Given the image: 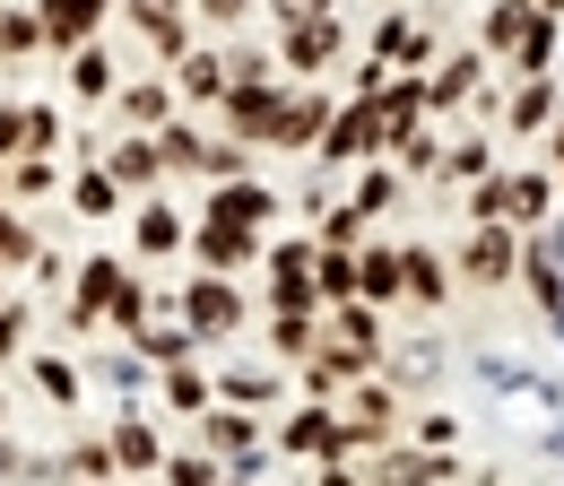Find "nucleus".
I'll return each mask as SVG.
<instances>
[{"label":"nucleus","mask_w":564,"mask_h":486,"mask_svg":"<svg viewBox=\"0 0 564 486\" xmlns=\"http://www.w3.org/2000/svg\"><path fill=\"white\" fill-rule=\"evenodd\" d=\"M279 122H286V96H279V87H261V78L226 87V131H235V139H279Z\"/></svg>","instance_id":"1"},{"label":"nucleus","mask_w":564,"mask_h":486,"mask_svg":"<svg viewBox=\"0 0 564 486\" xmlns=\"http://www.w3.org/2000/svg\"><path fill=\"white\" fill-rule=\"evenodd\" d=\"M339 425H348V443L382 434V425H391V391H382V382H356V391H348V417H339Z\"/></svg>","instance_id":"12"},{"label":"nucleus","mask_w":564,"mask_h":486,"mask_svg":"<svg viewBox=\"0 0 564 486\" xmlns=\"http://www.w3.org/2000/svg\"><path fill=\"white\" fill-rule=\"evenodd\" d=\"M70 78H78V96H105V87H113V69L96 62V53H78V62H70Z\"/></svg>","instance_id":"37"},{"label":"nucleus","mask_w":564,"mask_h":486,"mask_svg":"<svg viewBox=\"0 0 564 486\" xmlns=\"http://www.w3.org/2000/svg\"><path fill=\"white\" fill-rule=\"evenodd\" d=\"M156 165H165V156H156V139H131V148L113 156V183H148Z\"/></svg>","instance_id":"26"},{"label":"nucleus","mask_w":564,"mask_h":486,"mask_svg":"<svg viewBox=\"0 0 564 486\" xmlns=\"http://www.w3.org/2000/svg\"><path fill=\"white\" fill-rule=\"evenodd\" d=\"M286 452H330V461H339V452H356L348 443V425H339V417H295V425H286Z\"/></svg>","instance_id":"11"},{"label":"nucleus","mask_w":564,"mask_h":486,"mask_svg":"<svg viewBox=\"0 0 564 486\" xmlns=\"http://www.w3.org/2000/svg\"><path fill=\"white\" fill-rule=\"evenodd\" d=\"M469 87H478V62H443V78L425 87V105H460Z\"/></svg>","instance_id":"25"},{"label":"nucleus","mask_w":564,"mask_h":486,"mask_svg":"<svg viewBox=\"0 0 564 486\" xmlns=\"http://www.w3.org/2000/svg\"><path fill=\"white\" fill-rule=\"evenodd\" d=\"M330 96H286V122H279V148H313V139L330 131Z\"/></svg>","instance_id":"9"},{"label":"nucleus","mask_w":564,"mask_h":486,"mask_svg":"<svg viewBox=\"0 0 564 486\" xmlns=\"http://www.w3.org/2000/svg\"><path fill=\"white\" fill-rule=\"evenodd\" d=\"M530 9H564V0H530Z\"/></svg>","instance_id":"49"},{"label":"nucleus","mask_w":564,"mask_h":486,"mask_svg":"<svg viewBox=\"0 0 564 486\" xmlns=\"http://www.w3.org/2000/svg\"><path fill=\"white\" fill-rule=\"evenodd\" d=\"M373 114H382V148H400V139L417 131V114H425V78H409V87H391V96H382Z\"/></svg>","instance_id":"10"},{"label":"nucleus","mask_w":564,"mask_h":486,"mask_svg":"<svg viewBox=\"0 0 564 486\" xmlns=\"http://www.w3.org/2000/svg\"><path fill=\"white\" fill-rule=\"evenodd\" d=\"M105 9H113V0H44V9H35V18H44V44L78 53V35H96V26H105Z\"/></svg>","instance_id":"4"},{"label":"nucleus","mask_w":564,"mask_h":486,"mask_svg":"<svg viewBox=\"0 0 564 486\" xmlns=\"http://www.w3.org/2000/svg\"><path fill=\"white\" fill-rule=\"evenodd\" d=\"M44 44V18H26V9H0V53H35Z\"/></svg>","instance_id":"23"},{"label":"nucleus","mask_w":564,"mask_h":486,"mask_svg":"<svg viewBox=\"0 0 564 486\" xmlns=\"http://www.w3.org/2000/svg\"><path fill=\"white\" fill-rule=\"evenodd\" d=\"M113 461H122V469H148V461H156V434H148V425H122V434H113Z\"/></svg>","instance_id":"29"},{"label":"nucleus","mask_w":564,"mask_h":486,"mask_svg":"<svg viewBox=\"0 0 564 486\" xmlns=\"http://www.w3.org/2000/svg\"><path fill=\"white\" fill-rule=\"evenodd\" d=\"M174 486H209V461H174Z\"/></svg>","instance_id":"45"},{"label":"nucleus","mask_w":564,"mask_h":486,"mask_svg":"<svg viewBox=\"0 0 564 486\" xmlns=\"http://www.w3.org/2000/svg\"><path fill=\"white\" fill-rule=\"evenodd\" d=\"M18 331H26V322H18V313H0V356L18 347Z\"/></svg>","instance_id":"47"},{"label":"nucleus","mask_w":564,"mask_h":486,"mask_svg":"<svg viewBox=\"0 0 564 486\" xmlns=\"http://www.w3.org/2000/svg\"><path fill=\"white\" fill-rule=\"evenodd\" d=\"M200 9H209L217 26H235V18H243V0H200Z\"/></svg>","instance_id":"46"},{"label":"nucleus","mask_w":564,"mask_h":486,"mask_svg":"<svg viewBox=\"0 0 564 486\" xmlns=\"http://www.w3.org/2000/svg\"><path fill=\"white\" fill-rule=\"evenodd\" d=\"M270 278H313V244H279V261H270Z\"/></svg>","instance_id":"38"},{"label":"nucleus","mask_w":564,"mask_h":486,"mask_svg":"<svg viewBox=\"0 0 564 486\" xmlns=\"http://www.w3.org/2000/svg\"><path fill=\"white\" fill-rule=\"evenodd\" d=\"M279 53H286V69H330L339 62V18H295L279 35Z\"/></svg>","instance_id":"3"},{"label":"nucleus","mask_w":564,"mask_h":486,"mask_svg":"<svg viewBox=\"0 0 564 486\" xmlns=\"http://www.w3.org/2000/svg\"><path fill=\"white\" fill-rule=\"evenodd\" d=\"M539 18H547V9H530V0H495V18H487V44H495V53H521V35H530Z\"/></svg>","instance_id":"13"},{"label":"nucleus","mask_w":564,"mask_h":486,"mask_svg":"<svg viewBox=\"0 0 564 486\" xmlns=\"http://www.w3.org/2000/svg\"><path fill=\"white\" fill-rule=\"evenodd\" d=\"M183 313H192V331H200V339H217V331H235V322H243V304H235V287H226V278H200V287L183 295Z\"/></svg>","instance_id":"7"},{"label":"nucleus","mask_w":564,"mask_h":486,"mask_svg":"<svg viewBox=\"0 0 564 486\" xmlns=\"http://www.w3.org/2000/svg\"><path fill=\"white\" fill-rule=\"evenodd\" d=\"M165 400H174V409H209V382H200V374H192V365H183V374H174V382H165Z\"/></svg>","instance_id":"34"},{"label":"nucleus","mask_w":564,"mask_h":486,"mask_svg":"<svg viewBox=\"0 0 564 486\" xmlns=\"http://www.w3.org/2000/svg\"><path fill=\"white\" fill-rule=\"evenodd\" d=\"M35 382H44V400H62V409L78 400V382H70V365H62V356H44V365H35Z\"/></svg>","instance_id":"32"},{"label":"nucleus","mask_w":564,"mask_h":486,"mask_svg":"<svg viewBox=\"0 0 564 486\" xmlns=\"http://www.w3.org/2000/svg\"><path fill=\"white\" fill-rule=\"evenodd\" d=\"M113 322H122L131 339H140V331H148V295H140V287H131V278H122V295H113Z\"/></svg>","instance_id":"33"},{"label":"nucleus","mask_w":564,"mask_h":486,"mask_svg":"<svg viewBox=\"0 0 564 486\" xmlns=\"http://www.w3.org/2000/svg\"><path fill=\"white\" fill-rule=\"evenodd\" d=\"M105 208H113V174H87L78 183V217H105Z\"/></svg>","instance_id":"35"},{"label":"nucleus","mask_w":564,"mask_h":486,"mask_svg":"<svg viewBox=\"0 0 564 486\" xmlns=\"http://www.w3.org/2000/svg\"><path fill=\"white\" fill-rule=\"evenodd\" d=\"M400 278H409V295H417L425 313H434V295H443V270H434L425 252H400Z\"/></svg>","instance_id":"24"},{"label":"nucleus","mask_w":564,"mask_h":486,"mask_svg":"<svg viewBox=\"0 0 564 486\" xmlns=\"http://www.w3.org/2000/svg\"><path fill=\"white\" fill-rule=\"evenodd\" d=\"M140 244H148V252H174V244H183L174 208H148V217H140Z\"/></svg>","instance_id":"30"},{"label":"nucleus","mask_w":564,"mask_h":486,"mask_svg":"<svg viewBox=\"0 0 564 486\" xmlns=\"http://www.w3.org/2000/svg\"><path fill=\"white\" fill-rule=\"evenodd\" d=\"M9 148H26V114H18V105L0 114V156H9Z\"/></svg>","instance_id":"43"},{"label":"nucleus","mask_w":564,"mask_h":486,"mask_svg":"<svg viewBox=\"0 0 564 486\" xmlns=\"http://www.w3.org/2000/svg\"><path fill=\"white\" fill-rule=\"evenodd\" d=\"M122 114H131V122H148V131H156V122L174 114V96H165V87H131V96H122Z\"/></svg>","instance_id":"28"},{"label":"nucleus","mask_w":564,"mask_h":486,"mask_svg":"<svg viewBox=\"0 0 564 486\" xmlns=\"http://www.w3.org/2000/svg\"><path fill=\"white\" fill-rule=\"evenodd\" d=\"M373 35H382V62H425V35L409 26V18H382Z\"/></svg>","instance_id":"20"},{"label":"nucleus","mask_w":564,"mask_h":486,"mask_svg":"<svg viewBox=\"0 0 564 486\" xmlns=\"http://www.w3.org/2000/svg\"><path fill=\"white\" fill-rule=\"evenodd\" d=\"M313 287H322V295H339V304L356 295V261H348V244H322V261H313Z\"/></svg>","instance_id":"16"},{"label":"nucleus","mask_w":564,"mask_h":486,"mask_svg":"<svg viewBox=\"0 0 564 486\" xmlns=\"http://www.w3.org/2000/svg\"><path fill=\"white\" fill-rule=\"evenodd\" d=\"M113 295H122V270H113V261H87V270H78V313L70 322H96V304H113Z\"/></svg>","instance_id":"15"},{"label":"nucleus","mask_w":564,"mask_h":486,"mask_svg":"<svg viewBox=\"0 0 564 486\" xmlns=\"http://www.w3.org/2000/svg\"><path fill=\"white\" fill-rule=\"evenodd\" d=\"M547 105H556V96H547V87L530 78V87L512 96V131H547Z\"/></svg>","instance_id":"27"},{"label":"nucleus","mask_w":564,"mask_h":486,"mask_svg":"<svg viewBox=\"0 0 564 486\" xmlns=\"http://www.w3.org/2000/svg\"><path fill=\"white\" fill-rule=\"evenodd\" d=\"M217 208L243 217V226H270V192H261V183H217Z\"/></svg>","instance_id":"18"},{"label":"nucleus","mask_w":564,"mask_h":486,"mask_svg":"<svg viewBox=\"0 0 564 486\" xmlns=\"http://www.w3.org/2000/svg\"><path fill=\"white\" fill-rule=\"evenodd\" d=\"M365 148H382V114L373 105H339L330 131H322V156H365Z\"/></svg>","instance_id":"6"},{"label":"nucleus","mask_w":564,"mask_h":486,"mask_svg":"<svg viewBox=\"0 0 564 486\" xmlns=\"http://www.w3.org/2000/svg\"><path fill=\"white\" fill-rule=\"evenodd\" d=\"M373 478L382 486H425V478H443V461H382Z\"/></svg>","instance_id":"31"},{"label":"nucleus","mask_w":564,"mask_h":486,"mask_svg":"<svg viewBox=\"0 0 564 486\" xmlns=\"http://www.w3.org/2000/svg\"><path fill=\"white\" fill-rule=\"evenodd\" d=\"M547 208V174H512L503 183V217H539Z\"/></svg>","instance_id":"22"},{"label":"nucleus","mask_w":564,"mask_h":486,"mask_svg":"<svg viewBox=\"0 0 564 486\" xmlns=\"http://www.w3.org/2000/svg\"><path fill=\"white\" fill-rule=\"evenodd\" d=\"M469 208H478V226H495V217H503V183H478V192H469Z\"/></svg>","instance_id":"41"},{"label":"nucleus","mask_w":564,"mask_h":486,"mask_svg":"<svg viewBox=\"0 0 564 486\" xmlns=\"http://www.w3.org/2000/svg\"><path fill=\"white\" fill-rule=\"evenodd\" d=\"M512 261H521V244H512V226H503V217H495V226H478V235H469V252H460V270L478 278V287H503V278H512Z\"/></svg>","instance_id":"2"},{"label":"nucleus","mask_w":564,"mask_h":486,"mask_svg":"<svg viewBox=\"0 0 564 486\" xmlns=\"http://www.w3.org/2000/svg\"><path fill=\"white\" fill-rule=\"evenodd\" d=\"M322 486H348V469H330V478H322Z\"/></svg>","instance_id":"48"},{"label":"nucleus","mask_w":564,"mask_h":486,"mask_svg":"<svg viewBox=\"0 0 564 486\" xmlns=\"http://www.w3.org/2000/svg\"><path fill=\"white\" fill-rule=\"evenodd\" d=\"M26 244H35V235H26L18 217H0V270H9V261H26Z\"/></svg>","instance_id":"40"},{"label":"nucleus","mask_w":564,"mask_h":486,"mask_svg":"<svg viewBox=\"0 0 564 486\" xmlns=\"http://www.w3.org/2000/svg\"><path fill=\"white\" fill-rule=\"evenodd\" d=\"M131 26H140V35L156 44V53H174V62L192 53V26H183V0H131Z\"/></svg>","instance_id":"5"},{"label":"nucleus","mask_w":564,"mask_h":486,"mask_svg":"<svg viewBox=\"0 0 564 486\" xmlns=\"http://www.w3.org/2000/svg\"><path fill=\"white\" fill-rule=\"evenodd\" d=\"M512 62L530 69V78H547V62H556V18H539V26L521 35V53H512Z\"/></svg>","instance_id":"21"},{"label":"nucleus","mask_w":564,"mask_h":486,"mask_svg":"<svg viewBox=\"0 0 564 486\" xmlns=\"http://www.w3.org/2000/svg\"><path fill=\"white\" fill-rule=\"evenodd\" d=\"M339 347H356V356H373V347H382V331H373V304H365V295H348V304H339Z\"/></svg>","instance_id":"17"},{"label":"nucleus","mask_w":564,"mask_h":486,"mask_svg":"<svg viewBox=\"0 0 564 486\" xmlns=\"http://www.w3.org/2000/svg\"><path fill=\"white\" fill-rule=\"evenodd\" d=\"M53 131H62L53 114H26V156H44V148H53Z\"/></svg>","instance_id":"42"},{"label":"nucleus","mask_w":564,"mask_h":486,"mask_svg":"<svg viewBox=\"0 0 564 486\" xmlns=\"http://www.w3.org/2000/svg\"><path fill=\"white\" fill-rule=\"evenodd\" d=\"M183 96H217L226 105V62L217 53H183Z\"/></svg>","instance_id":"19"},{"label":"nucleus","mask_w":564,"mask_h":486,"mask_svg":"<svg viewBox=\"0 0 564 486\" xmlns=\"http://www.w3.org/2000/svg\"><path fill=\"white\" fill-rule=\"evenodd\" d=\"M209 443H226V452H252V425L226 409V417H209Z\"/></svg>","instance_id":"36"},{"label":"nucleus","mask_w":564,"mask_h":486,"mask_svg":"<svg viewBox=\"0 0 564 486\" xmlns=\"http://www.w3.org/2000/svg\"><path fill=\"white\" fill-rule=\"evenodd\" d=\"M279 18L295 26V18H330V0H279Z\"/></svg>","instance_id":"44"},{"label":"nucleus","mask_w":564,"mask_h":486,"mask_svg":"<svg viewBox=\"0 0 564 486\" xmlns=\"http://www.w3.org/2000/svg\"><path fill=\"white\" fill-rule=\"evenodd\" d=\"M200 261H209V270L252 261V226H243V217H226V208H209V226H200Z\"/></svg>","instance_id":"8"},{"label":"nucleus","mask_w":564,"mask_h":486,"mask_svg":"<svg viewBox=\"0 0 564 486\" xmlns=\"http://www.w3.org/2000/svg\"><path fill=\"white\" fill-rule=\"evenodd\" d=\"M400 287H409V278H400V252H365V261H356V295H365V304H391Z\"/></svg>","instance_id":"14"},{"label":"nucleus","mask_w":564,"mask_h":486,"mask_svg":"<svg viewBox=\"0 0 564 486\" xmlns=\"http://www.w3.org/2000/svg\"><path fill=\"white\" fill-rule=\"evenodd\" d=\"M279 356H313V322H295V313H279Z\"/></svg>","instance_id":"39"}]
</instances>
